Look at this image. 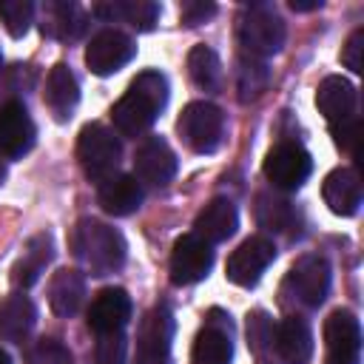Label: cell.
Here are the masks:
<instances>
[{"label":"cell","instance_id":"38","mask_svg":"<svg viewBox=\"0 0 364 364\" xmlns=\"http://www.w3.org/2000/svg\"><path fill=\"white\" fill-rule=\"evenodd\" d=\"M290 9L293 11H313V9H321V0H290Z\"/></svg>","mask_w":364,"mask_h":364},{"label":"cell","instance_id":"30","mask_svg":"<svg viewBox=\"0 0 364 364\" xmlns=\"http://www.w3.org/2000/svg\"><path fill=\"white\" fill-rule=\"evenodd\" d=\"M270 85V68L264 60L256 57H242L239 60V71H236V88H239V100L242 102H253L259 100Z\"/></svg>","mask_w":364,"mask_h":364},{"label":"cell","instance_id":"11","mask_svg":"<svg viewBox=\"0 0 364 364\" xmlns=\"http://www.w3.org/2000/svg\"><path fill=\"white\" fill-rule=\"evenodd\" d=\"M213 267V250L196 233H185L173 242L171 250V282L179 287L202 282Z\"/></svg>","mask_w":364,"mask_h":364},{"label":"cell","instance_id":"20","mask_svg":"<svg viewBox=\"0 0 364 364\" xmlns=\"http://www.w3.org/2000/svg\"><path fill=\"white\" fill-rule=\"evenodd\" d=\"M316 105H318V111L324 114V119L330 125L333 122H341L347 117H355V105H358L355 85L347 77L330 74L316 88Z\"/></svg>","mask_w":364,"mask_h":364},{"label":"cell","instance_id":"7","mask_svg":"<svg viewBox=\"0 0 364 364\" xmlns=\"http://www.w3.org/2000/svg\"><path fill=\"white\" fill-rule=\"evenodd\" d=\"M173 327H176V321H173V313L168 304L151 307L136 330L134 364H171Z\"/></svg>","mask_w":364,"mask_h":364},{"label":"cell","instance_id":"10","mask_svg":"<svg viewBox=\"0 0 364 364\" xmlns=\"http://www.w3.org/2000/svg\"><path fill=\"white\" fill-rule=\"evenodd\" d=\"M136 54V43L119 31V28H102L91 37L88 48H85V65L91 68V74L97 77H108L117 74L122 65H128Z\"/></svg>","mask_w":364,"mask_h":364},{"label":"cell","instance_id":"13","mask_svg":"<svg viewBox=\"0 0 364 364\" xmlns=\"http://www.w3.org/2000/svg\"><path fill=\"white\" fill-rule=\"evenodd\" d=\"M324 344L330 364L361 361V324L350 310H333L324 318Z\"/></svg>","mask_w":364,"mask_h":364},{"label":"cell","instance_id":"39","mask_svg":"<svg viewBox=\"0 0 364 364\" xmlns=\"http://www.w3.org/2000/svg\"><path fill=\"white\" fill-rule=\"evenodd\" d=\"M3 179H6V159H3V154H0V185H3Z\"/></svg>","mask_w":364,"mask_h":364},{"label":"cell","instance_id":"26","mask_svg":"<svg viewBox=\"0 0 364 364\" xmlns=\"http://www.w3.org/2000/svg\"><path fill=\"white\" fill-rule=\"evenodd\" d=\"M85 301V276L80 270H57L48 282V304L57 316H74Z\"/></svg>","mask_w":364,"mask_h":364},{"label":"cell","instance_id":"37","mask_svg":"<svg viewBox=\"0 0 364 364\" xmlns=\"http://www.w3.org/2000/svg\"><path fill=\"white\" fill-rule=\"evenodd\" d=\"M361 51H364V28H355L350 37H347V43H344V48H341V63L350 68V71H361Z\"/></svg>","mask_w":364,"mask_h":364},{"label":"cell","instance_id":"4","mask_svg":"<svg viewBox=\"0 0 364 364\" xmlns=\"http://www.w3.org/2000/svg\"><path fill=\"white\" fill-rule=\"evenodd\" d=\"M330 293V264L324 256H301L284 276L279 296L284 307L316 310Z\"/></svg>","mask_w":364,"mask_h":364},{"label":"cell","instance_id":"19","mask_svg":"<svg viewBox=\"0 0 364 364\" xmlns=\"http://www.w3.org/2000/svg\"><path fill=\"white\" fill-rule=\"evenodd\" d=\"M324 205L336 216H353L361 208V179L355 168H336L324 176L321 185Z\"/></svg>","mask_w":364,"mask_h":364},{"label":"cell","instance_id":"31","mask_svg":"<svg viewBox=\"0 0 364 364\" xmlns=\"http://www.w3.org/2000/svg\"><path fill=\"white\" fill-rule=\"evenodd\" d=\"M0 20H3L6 31L14 40H20V37L28 34V28L34 23V3H28V0H3L0 3Z\"/></svg>","mask_w":364,"mask_h":364},{"label":"cell","instance_id":"32","mask_svg":"<svg viewBox=\"0 0 364 364\" xmlns=\"http://www.w3.org/2000/svg\"><path fill=\"white\" fill-rule=\"evenodd\" d=\"M26 364H71V353L60 338H40L26 353Z\"/></svg>","mask_w":364,"mask_h":364},{"label":"cell","instance_id":"8","mask_svg":"<svg viewBox=\"0 0 364 364\" xmlns=\"http://www.w3.org/2000/svg\"><path fill=\"white\" fill-rule=\"evenodd\" d=\"M313 171L310 154L299 142H279L264 156V176L279 191H296L307 182Z\"/></svg>","mask_w":364,"mask_h":364},{"label":"cell","instance_id":"15","mask_svg":"<svg viewBox=\"0 0 364 364\" xmlns=\"http://www.w3.org/2000/svg\"><path fill=\"white\" fill-rule=\"evenodd\" d=\"M131 310H134L131 296H128L122 287H102V290L94 296L91 307H88V313H85V321H88V327H91L97 336L122 333L125 324H128V318H131Z\"/></svg>","mask_w":364,"mask_h":364},{"label":"cell","instance_id":"40","mask_svg":"<svg viewBox=\"0 0 364 364\" xmlns=\"http://www.w3.org/2000/svg\"><path fill=\"white\" fill-rule=\"evenodd\" d=\"M0 364H11V358H9V353H6V350H0Z\"/></svg>","mask_w":364,"mask_h":364},{"label":"cell","instance_id":"41","mask_svg":"<svg viewBox=\"0 0 364 364\" xmlns=\"http://www.w3.org/2000/svg\"><path fill=\"white\" fill-rule=\"evenodd\" d=\"M0 71H3V54H0Z\"/></svg>","mask_w":364,"mask_h":364},{"label":"cell","instance_id":"16","mask_svg":"<svg viewBox=\"0 0 364 364\" xmlns=\"http://www.w3.org/2000/svg\"><path fill=\"white\" fill-rule=\"evenodd\" d=\"M230 358H233L230 316L213 310L208 324L199 330L193 341V364H230Z\"/></svg>","mask_w":364,"mask_h":364},{"label":"cell","instance_id":"34","mask_svg":"<svg viewBox=\"0 0 364 364\" xmlns=\"http://www.w3.org/2000/svg\"><path fill=\"white\" fill-rule=\"evenodd\" d=\"M97 364H125V333H108L97 341Z\"/></svg>","mask_w":364,"mask_h":364},{"label":"cell","instance_id":"29","mask_svg":"<svg viewBox=\"0 0 364 364\" xmlns=\"http://www.w3.org/2000/svg\"><path fill=\"white\" fill-rule=\"evenodd\" d=\"M256 222L264 228V230H287L296 219V208L290 205V199L273 193V191H262L256 193Z\"/></svg>","mask_w":364,"mask_h":364},{"label":"cell","instance_id":"33","mask_svg":"<svg viewBox=\"0 0 364 364\" xmlns=\"http://www.w3.org/2000/svg\"><path fill=\"white\" fill-rule=\"evenodd\" d=\"M273 333H276V327L267 318V313L256 310V313L247 316V344H250L253 353L262 355L264 350H270L273 347Z\"/></svg>","mask_w":364,"mask_h":364},{"label":"cell","instance_id":"14","mask_svg":"<svg viewBox=\"0 0 364 364\" xmlns=\"http://www.w3.org/2000/svg\"><path fill=\"white\" fill-rule=\"evenodd\" d=\"M37 125L28 108L20 100L0 105V154L9 159H20L34 148Z\"/></svg>","mask_w":364,"mask_h":364},{"label":"cell","instance_id":"9","mask_svg":"<svg viewBox=\"0 0 364 364\" xmlns=\"http://www.w3.org/2000/svg\"><path fill=\"white\" fill-rule=\"evenodd\" d=\"M276 259V245L273 239L256 233L250 239H245L230 256H228V264H225V276L228 282L239 284V287H253L262 273L270 267V262Z\"/></svg>","mask_w":364,"mask_h":364},{"label":"cell","instance_id":"12","mask_svg":"<svg viewBox=\"0 0 364 364\" xmlns=\"http://www.w3.org/2000/svg\"><path fill=\"white\" fill-rule=\"evenodd\" d=\"M176 168H179V159L162 136H148L134 151V173H136V182L142 185L162 188L176 176Z\"/></svg>","mask_w":364,"mask_h":364},{"label":"cell","instance_id":"18","mask_svg":"<svg viewBox=\"0 0 364 364\" xmlns=\"http://www.w3.org/2000/svg\"><path fill=\"white\" fill-rule=\"evenodd\" d=\"M46 108L51 111V117L57 122H68L77 102H80V82L74 77V71L65 63H57L48 77H46V91H43Z\"/></svg>","mask_w":364,"mask_h":364},{"label":"cell","instance_id":"5","mask_svg":"<svg viewBox=\"0 0 364 364\" xmlns=\"http://www.w3.org/2000/svg\"><path fill=\"white\" fill-rule=\"evenodd\" d=\"M122 156L119 136L102 125V122H88L80 136H77V159L85 171V176L97 185H102L108 176H114L117 165Z\"/></svg>","mask_w":364,"mask_h":364},{"label":"cell","instance_id":"17","mask_svg":"<svg viewBox=\"0 0 364 364\" xmlns=\"http://www.w3.org/2000/svg\"><path fill=\"white\" fill-rule=\"evenodd\" d=\"M273 347L287 364H310L313 350H316L310 324L299 313L282 318L276 324V333H273Z\"/></svg>","mask_w":364,"mask_h":364},{"label":"cell","instance_id":"23","mask_svg":"<svg viewBox=\"0 0 364 364\" xmlns=\"http://www.w3.org/2000/svg\"><path fill=\"white\" fill-rule=\"evenodd\" d=\"M97 202L111 216H128L142 205V185L131 173H114L100 185Z\"/></svg>","mask_w":364,"mask_h":364},{"label":"cell","instance_id":"28","mask_svg":"<svg viewBox=\"0 0 364 364\" xmlns=\"http://www.w3.org/2000/svg\"><path fill=\"white\" fill-rule=\"evenodd\" d=\"M188 77L202 91H216L222 85V60L210 46H193L188 51Z\"/></svg>","mask_w":364,"mask_h":364},{"label":"cell","instance_id":"22","mask_svg":"<svg viewBox=\"0 0 364 364\" xmlns=\"http://www.w3.org/2000/svg\"><path fill=\"white\" fill-rule=\"evenodd\" d=\"M37 324V307L28 296L11 293L0 301V338L11 344H23Z\"/></svg>","mask_w":364,"mask_h":364},{"label":"cell","instance_id":"6","mask_svg":"<svg viewBox=\"0 0 364 364\" xmlns=\"http://www.w3.org/2000/svg\"><path fill=\"white\" fill-rule=\"evenodd\" d=\"M176 134L193 154H213L225 139V114L208 100H193L182 108Z\"/></svg>","mask_w":364,"mask_h":364},{"label":"cell","instance_id":"35","mask_svg":"<svg viewBox=\"0 0 364 364\" xmlns=\"http://www.w3.org/2000/svg\"><path fill=\"white\" fill-rule=\"evenodd\" d=\"M333 142L344 151V154H355V142H358V117H347L341 122L330 125Z\"/></svg>","mask_w":364,"mask_h":364},{"label":"cell","instance_id":"1","mask_svg":"<svg viewBox=\"0 0 364 364\" xmlns=\"http://www.w3.org/2000/svg\"><path fill=\"white\" fill-rule=\"evenodd\" d=\"M168 102V80L159 71H142L134 77L128 91L114 102L111 119L122 136H142Z\"/></svg>","mask_w":364,"mask_h":364},{"label":"cell","instance_id":"27","mask_svg":"<svg viewBox=\"0 0 364 364\" xmlns=\"http://www.w3.org/2000/svg\"><path fill=\"white\" fill-rule=\"evenodd\" d=\"M94 14L108 23H128L136 31H151L159 20V3L151 0H119V3H97Z\"/></svg>","mask_w":364,"mask_h":364},{"label":"cell","instance_id":"3","mask_svg":"<svg viewBox=\"0 0 364 364\" xmlns=\"http://www.w3.org/2000/svg\"><path fill=\"white\" fill-rule=\"evenodd\" d=\"M236 40L247 57L264 60L282 51L287 40V26L270 3H250L236 20Z\"/></svg>","mask_w":364,"mask_h":364},{"label":"cell","instance_id":"2","mask_svg":"<svg viewBox=\"0 0 364 364\" xmlns=\"http://www.w3.org/2000/svg\"><path fill=\"white\" fill-rule=\"evenodd\" d=\"M74 256L82 259L91 276H111L125 264L128 245L122 233L100 219H80L71 233Z\"/></svg>","mask_w":364,"mask_h":364},{"label":"cell","instance_id":"21","mask_svg":"<svg viewBox=\"0 0 364 364\" xmlns=\"http://www.w3.org/2000/svg\"><path fill=\"white\" fill-rule=\"evenodd\" d=\"M239 228V213H236V205L225 196H216L210 199L199 213H196V222H193V233L199 239H205L208 245H216V242H228Z\"/></svg>","mask_w":364,"mask_h":364},{"label":"cell","instance_id":"36","mask_svg":"<svg viewBox=\"0 0 364 364\" xmlns=\"http://www.w3.org/2000/svg\"><path fill=\"white\" fill-rule=\"evenodd\" d=\"M213 14H216V3H210V0H185L179 6V17L185 26H199V23L210 20Z\"/></svg>","mask_w":364,"mask_h":364},{"label":"cell","instance_id":"24","mask_svg":"<svg viewBox=\"0 0 364 364\" xmlns=\"http://www.w3.org/2000/svg\"><path fill=\"white\" fill-rule=\"evenodd\" d=\"M43 34L51 40H63L71 43L85 31V14L77 3H65V0H48L43 6V23H40Z\"/></svg>","mask_w":364,"mask_h":364},{"label":"cell","instance_id":"25","mask_svg":"<svg viewBox=\"0 0 364 364\" xmlns=\"http://www.w3.org/2000/svg\"><path fill=\"white\" fill-rule=\"evenodd\" d=\"M54 259V242L48 233H37L26 242L23 256L14 262L11 267V284L20 290H28L46 270V264Z\"/></svg>","mask_w":364,"mask_h":364}]
</instances>
